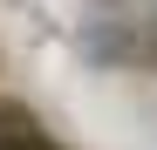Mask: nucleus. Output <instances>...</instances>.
<instances>
[{
	"label": "nucleus",
	"mask_w": 157,
	"mask_h": 150,
	"mask_svg": "<svg viewBox=\"0 0 157 150\" xmlns=\"http://www.w3.org/2000/svg\"><path fill=\"white\" fill-rule=\"evenodd\" d=\"M0 150H48V143H41L21 116H0Z\"/></svg>",
	"instance_id": "f257e3e1"
}]
</instances>
